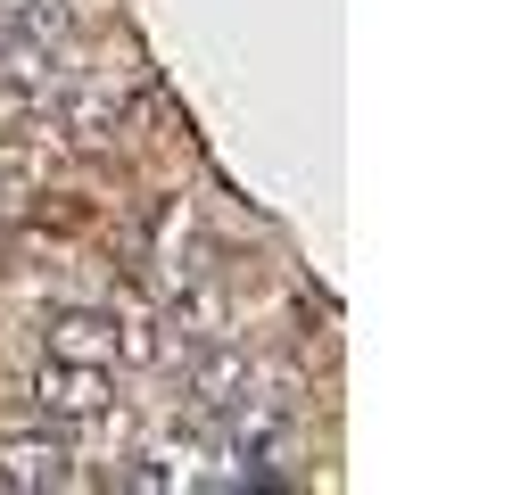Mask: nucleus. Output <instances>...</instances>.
Returning <instances> with one entry per match:
<instances>
[{"label": "nucleus", "instance_id": "obj_1", "mask_svg": "<svg viewBox=\"0 0 512 495\" xmlns=\"http://www.w3.org/2000/svg\"><path fill=\"white\" fill-rule=\"evenodd\" d=\"M58 487V479H67V471H58V446H17L9 454V487Z\"/></svg>", "mask_w": 512, "mask_h": 495}]
</instances>
